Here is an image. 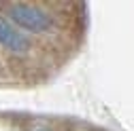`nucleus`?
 <instances>
[{
    "instance_id": "obj_1",
    "label": "nucleus",
    "mask_w": 134,
    "mask_h": 131,
    "mask_svg": "<svg viewBox=\"0 0 134 131\" xmlns=\"http://www.w3.org/2000/svg\"><path fill=\"white\" fill-rule=\"evenodd\" d=\"M9 15L19 28L30 30V32H47L53 25L51 15L32 4H13L9 9Z\"/></svg>"
},
{
    "instance_id": "obj_2",
    "label": "nucleus",
    "mask_w": 134,
    "mask_h": 131,
    "mask_svg": "<svg viewBox=\"0 0 134 131\" xmlns=\"http://www.w3.org/2000/svg\"><path fill=\"white\" fill-rule=\"evenodd\" d=\"M0 44L11 49V51H15V53H24L30 47L28 38L21 34V32H17L15 28H11L4 19H0Z\"/></svg>"
}]
</instances>
